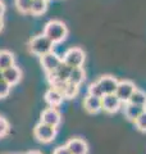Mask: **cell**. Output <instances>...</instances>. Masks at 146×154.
Returning a JSON list of instances; mask_svg holds the SVG:
<instances>
[{
  "mask_svg": "<svg viewBox=\"0 0 146 154\" xmlns=\"http://www.w3.org/2000/svg\"><path fill=\"white\" fill-rule=\"evenodd\" d=\"M44 35L50 38L54 44H59L67 38L68 28L62 21L53 19V21H49L44 27Z\"/></svg>",
  "mask_w": 146,
  "mask_h": 154,
  "instance_id": "1",
  "label": "cell"
},
{
  "mask_svg": "<svg viewBox=\"0 0 146 154\" xmlns=\"http://www.w3.org/2000/svg\"><path fill=\"white\" fill-rule=\"evenodd\" d=\"M54 45H55L54 42L42 33V35H37L33 38H31L30 44H28V48H30V51L32 54L41 57L44 54H47V53L53 51Z\"/></svg>",
  "mask_w": 146,
  "mask_h": 154,
  "instance_id": "2",
  "label": "cell"
},
{
  "mask_svg": "<svg viewBox=\"0 0 146 154\" xmlns=\"http://www.w3.org/2000/svg\"><path fill=\"white\" fill-rule=\"evenodd\" d=\"M33 136L40 143H44V144L51 143L56 136V127L50 126V125L40 121L35 126V128H33Z\"/></svg>",
  "mask_w": 146,
  "mask_h": 154,
  "instance_id": "3",
  "label": "cell"
},
{
  "mask_svg": "<svg viewBox=\"0 0 146 154\" xmlns=\"http://www.w3.org/2000/svg\"><path fill=\"white\" fill-rule=\"evenodd\" d=\"M85 51L80 49V48H71V49H68L64 55L62 57L63 62H64L65 64H68L69 67H82L85 63Z\"/></svg>",
  "mask_w": 146,
  "mask_h": 154,
  "instance_id": "4",
  "label": "cell"
},
{
  "mask_svg": "<svg viewBox=\"0 0 146 154\" xmlns=\"http://www.w3.org/2000/svg\"><path fill=\"white\" fill-rule=\"evenodd\" d=\"M62 62H63L62 57H59L58 54H55V53H53V51L40 57V63H41L42 68H44V71H45L46 75L54 72L58 67L62 64Z\"/></svg>",
  "mask_w": 146,
  "mask_h": 154,
  "instance_id": "5",
  "label": "cell"
},
{
  "mask_svg": "<svg viewBox=\"0 0 146 154\" xmlns=\"http://www.w3.org/2000/svg\"><path fill=\"white\" fill-rule=\"evenodd\" d=\"M136 90V86L133 82H131V81H120L118 82V86H117V90H115V95L119 98V100L122 103H127L129 98L132 96V94L135 93Z\"/></svg>",
  "mask_w": 146,
  "mask_h": 154,
  "instance_id": "6",
  "label": "cell"
},
{
  "mask_svg": "<svg viewBox=\"0 0 146 154\" xmlns=\"http://www.w3.org/2000/svg\"><path fill=\"white\" fill-rule=\"evenodd\" d=\"M40 121L44 123H47L50 126L58 127L62 122V114L59 113V110L54 107H49L46 109L42 110V113L40 116Z\"/></svg>",
  "mask_w": 146,
  "mask_h": 154,
  "instance_id": "7",
  "label": "cell"
},
{
  "mask_svg": "<svg viewBox=\"0 0 146 154\" xmlns=\"http://www.w3.org/2000/svg\"><path fill=\"white\" fill-rule=\"evenodd\" d=\"M122 102L115 94H105L101 98V109L106 113H115L120 108Z\"/></svg>",
  "mask_w": 146,
  "mask_h": 154,
  "instance_id": "8",
  "label": "cell"
},
{
  "mask_svg": "<svg viewBox=\"0 0 146 154\" xmlns=\"http://www.w3.org/2000/svg\"><path fill=\"white\" fill-rule=\"evenodd\" d=\"M65 146L71 152V154H87L89 153V145H87V143L84 139H80V137H73L71 140H68Z\"/></svg>",
  "mask_w": 146,
  "mask_h": 154,
  "instance_id": "9",
  "label": "cell"
},
{
  "mask_svg": "<svg viewBox=\"0 0 146 154\" xmlns=\"http://www.w3.org/2000/svg\"><path fill=\"white\" fill-rule=\"evenodd\" d=\"M97 84L103 90L104 95L105 94H114L115 90H117V86H118V81H117L115 77L113 76H109V75H105V76H101L99 80H97Z\"/></svg>",
  "mask_w": 146,
  "mask_h": 154,
  "instance_id": "10",
  "label": "cell"
},
{
  "mask_svg": "<svg viewBox=\"0 0 146 154\" xmlns=\"http://www.w3.org/2000/svg\"><path fill=\"white\" fill-rule=\"evenodd\" d=\"M3 79L5 80L11 86H14V85H17L19 81H21L22 72L16 64H14V66L9 67V68L3 71Z\"/></svg>",
  "mask_w": 146,
  "mask_h": 154,
  "instance_id": "11",
  "label": "cell"
},
{
  "mask_svg": "<svg viewBox=\"0 0 146 154\" xmlns=\"http://www.w3.org/2000/svg\"><path fill=\"white\" fill-rule=\"evenodd\" d=\"M45 102L49 104V107H59V105L63 103V99H64V96H63V94L60 93L59 90H56L54 88H50L49 90H46L45 93Z\"/></svg>",
  "mask_w": 146,
  "mask_h": 154,
  "instance_id": "12",
  "label": "cell"
},
{
  "mask_svg": "<svg viewBox=\"0 0 146 154\" xmlns=\"http://www.w3.org/2000/svg\"><path fill=\"white\" fill-rule=\"evenodd\" d=\"M84 108L87 113L96 114L97 112L101 110V98H97V96H92V95L87 94V96L84 100Z\"/></svg>",
  "mask_w": 146,
  "mask_h": 154,
  "instance_id": "13",
  "label": "cell"
},
{
  "mask_svg": "<svg viewBox=\"0 0 146 154\" xmlns=\"http://www.w3.org/2000/svg\"><path fill=\"white\" fill-rule=\"evenodd\" d=\"M144 107H140V105H136V104H131V103H126V107H124V116L128 121H132L135 122L136 118L140 117V114L144 112Z\"/></svg>",
  "mask_w": 146,
  "mask_h": 154,
  "instance_id": "14",
  "label": "cell"
},
{
  "mask_svg": "<svg viewBox=\"0 0 146 154\" xmlns=\"http://www.w3.org/2000/svg\"><path fill=\"white\" fill-rule=\"evenodd\" d=\"M86 79V72L82 67H73L72 71H71V75H69V79L68 81L75 85H81L82 82L85 81Z\"/></svg>",
  "mask_w": 146,
  "mask_h": 154,
  "instance_id": "15",
  "label": "cell"
},
{
  "mask_svg": "<svg viewBox=\"0 0 146 154\" xmlns=\"http://www.w3.org/2000/svg\"><path fill=\"white\" fill-rule=\"evenodd\" d=\"M14 66V55L8 50H0V69L4 71Z\"/></svg>",
  "mask_w": 146,
  "mask_h": 154,
  "instance_id": "16",
  "label": "cell"
},
{
  "mask_svg": "<svg viewBox=\"0 0 146 154\" xmlns=\"http://www.w3.org/2000/svg\"><path fill=\"white\" fill-rule=\"evenodd\" d=\"M78 90H80L78 85H75V84L69 82V81H67L65 85L63 86V89L60 90V93L64 96V99H73L78 94Z\"/></svg>",
  "mask_w": 146,
  "mask_h": 154,
  "instance_id": "17",
  "label": "cell"
},
{
  "mask_svg": "<svg viewBox=\"0 0 146 154\" xmlns=\"http://www.w3.org/2000/svg\"><path fill=\"white\" fill-rule=\"evenodd\" d=\"M47 9V2L44 0H32V5H31V14L33 16H42Z\"/></svg>",
  "mask_w": 146,
  "mask_h": 154,
  "instance_id": "18",
  "label": "cell"
},
{
  "mask_svg": "<svg viewBox=\"0 0 146 154\" xmlns=\"http://www.w3.org/2000/svg\"><path fill=\"white\" fill-rule=\"evenodd\" d=\"M127 103L140 105V107H144L145 103H146V93H144V91H141L138 89H136L135 93L132 94V96L129 98V100H128Z\"/></svg>",
  "mask_w": 146,
  "mask_h": 154,
  "instance_id": "19",
  "label": "cell"
},
{
  "mask_svg": "<svg viewBox=\"0 0 146 154\" xmlns=\"http://www.w3.org/2000/svg\"><path fill=\"white\" fill-rule=\"evenodd\" d=\"M17 9L21 13H30L31 12V5H32V0H14Z\"/></svg>",
  "mask_w": 146,
  "mask_h": 154,
  "instance_id": "20",
  "label": "cell"
},
{
  "mask_svg": "<svg viewBox=\"0 0 146 154\" xmlns=\"http://www.w3.org/2000/svg\"><path fill=\"white\" fill-rule=\"evenodd\" d=\"M87 94L92 95V96H97V98H103V96H104V93H103V90H101V88L99 86V84H97V81H96V82H92L89 86Z\"/></svg>",
  "mask_w": 146,
  "mask_h": 154,
  "instance_id": "21",
  "label": "cell"
},
{
  "mask_svg": "<svg viewBox=\"0 0 146 154\" xmlns=\"http://www.w3.org/2000/svg\"><path fill=\"white\" fill-rule=\"evenodd\" d=\"M135 126L137 130H140V131L146 132V110H144V112L140 114V117L135 119Z\"/></svg>",
  "mask_w": 146,
  "mask_h": 154,
  "instance_id": "22",
  "label": "cell"
},
{
  "mask_svg": "<svg viewBox=\"0 0 146 154\" xmlns=\"http://www.w3.org/2000/svg\"><path fill=\"white\" fill-rule=\"evenodd\" d=\"M11 89H12V86L9 85L5 80L4 79L0 80V99H4V98H7V96H9Z\"/></svg>",
  "mask_w": 146,
  "mask_h": 154,
  "instance_id": "23",
  "label": "cell"
},
{
  "mask_svg": "<svg viewBox=\"0 0 146 154\" xmlns=\"http://www.w3.org/2000/svg\"><path fill=\"white\" fill-rule=\"evenodd\" d=\"M9 131H11V125H9V122L5 118L0 117V139L7 136Z\"/></svg>",
  "mask_w": 146,
  "mask_h": 154,
  "instance_id": "24",
  "label": "cell"
},
{
  "mask_svg": "<svg viewBox=\"0 0 146 154\" xmlns=\"http://www.w3.org/2000/svg\"><path fill=\"white\" fill-rule=\"evenodd\" d=\"M53 154H71V152L67 149V146H58L54 152H53Z\"/></svg>",
  "mask_w": 146,
  "mask_h": 154,
  "instance_id": "25",
  "label": "cell"
},
{
  "mask_svg": "<svg viewBox=\"0 0 146 154\" xmlns=\"http://www.w3.org/2000/svg\"><path fill=\"white\" fill-rule=\"evenodd\" d=\"M4 12H5V5H4V4L0 2V17H3Z\"/></svg>",
  "mask_w": 146,
  "mask_h": 154,
  "instance_id": "26",
  "label": "cell"
},
{
  "mask_svg": "<svg viewBox=\"0 0 146 154\" xmlns=\"http://www.w3.org/2000/svg\"><path fill=\"white\" fill-rule=\"evenodd\" d=\"M3 26H4V22H3V17H0V32L3 30Z\"/></svg>",
  "mask_w": 146,
  "mask_h": 154,
  "instance_id": "27",
  "label": "cell"
},
{
  "mask_svg": "<svg viewBox=\"0 0 146 154\" xmlns=\"http://www.w3.org/2000/svg\"><path fill=\"white\" fill-rule=\"evenodd\" d=\"M26 154H41V153L37 152V150H31V152H27Z\"/></svg>",
  "mask_w": 146,
  "mask_h": 154,
  "instance_id": "28",
  "label": "cell"
},
{
  "mask_svg": "<svg viewBox=\"0 0 146 154\" xmlns=\"http://www.w3.org/2000/svg\"><path fill=\"white\" fill-rule=\"evenodd\" d=\"M2 79H3V71L0 69V80H2Z\"/></svg>",
  "mask_w": 146,
  "mask_h": 154,
  "instance_id": "29",
  "label": "cell"
},
{
  "mask_svg": "<svg viewBox=\"0 0 146 154\" xmlns=\"http://www.w3.org/2000/svg\"><path fill=\"white\" fill-rule=\"evenodd\" d=\"M144 109H145V110H146V103H145V105H144Z\"/></svg>",
  "mask_w": 146,
  "mask_h": 154,
  "instance_id": "30",
  "label": "cell"
},
{
  "mask_svg": "<svg viewBox=\"0 0 146 154\" xmlns=\"http://www.w3.org/2000/svg\"><path fill=\"white\" fill-rule=\"evenodd\" d=\"M44 2H49V0H44Z\"/></svg>",
  "mask_w": 146,
  "mask_h": 154,
  "instance_id": "31",
  "label": "cell"
}]
</instances>
